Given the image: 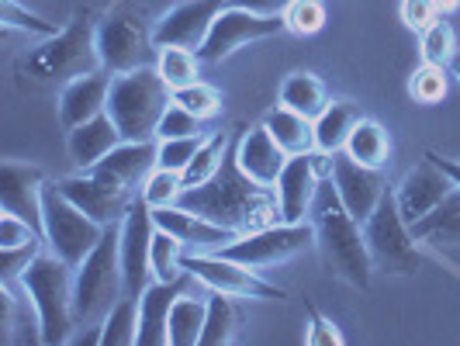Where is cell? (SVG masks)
Segmentation results:
<instances>
[{
    "instance_id": "603a6c76",
    "label": "cell",
    "mask_w": 460,
    "mask_h": 346,
    "mask_svg": "<svg viewBox=\"0 0 460 346\" xmlns=\"http://www.w3.org/2000/svg\"><path fill=\"white\" fill-rule=\"evenodd\" d=\"M235 163L243 166V173H250L260 184H277L284 163H288V153L277 146V138L270 136V129L260 121V125H250L243 129V136L235 142Z\"/></svg>"
},
{
    "instance_id": "816d5d0a",
    "label": "cell",
    "mask_w": 460,
    "mask_h": 346,
    "mask_svg": "<svg viewBox=\"0 0 460 346\" xmlns=\"http://www.w3.org/2000/svg\"><path fill=\"white\" fill-rule=\"evenodd\" d=\"M454 76L460 80V52H457V59H454Z\"/></svg>"
},
{
    "instance_id": "f1b7e54d",
    "label": "cell",
    "mask_w": 460,
    "mask_h": 346,
    "mask_svg": "<svg viewBox=\"0 0 460 346\" xmlns=\"http://www.w3.org/2000/svg\"><path fill=\"white\" fill-rule=\"evenodd\" d=\"M280 104L315 121L329 108V91H325V84L315 73H291L280 84Z\"/></svg>"
},
{
    "instance_id": "7a4b0ae2",
    "label": "cell",
    "mask_w": 460,
    "mask_h": 346,
    "mask_svg": "<svg viewBox=\"0 0 460 346\" xmlns=\"http://www.w3.org/2000/svg\"><path fill=\"white\" fill-rule=\"evenodd\" d=\"M308 222L315 226V250L323 253L325 267L336 277H343L346 284L367 291L374 260H370L367 239H364V226L346 211L336 187H332V177H325L319 184Z\"/></svg>"
},
{
    "instance_id": "484cf974",
    "label": "cell",
    "mask_w": 460,
    "mask_h": 346,
    "mask_svg": "<svg viewBox=\"0 0 460 346\" xmlns=\"http://www.w3.org/2000/svg\"><path fill=\"white\" fill-rule=\"evenodd\" d=\"M419 243L429 246H460V187H454L429 215L409 226Z\"/></svg>"
},
{
    "instance_id": "f6af8a7d",
    "label": "cell",
    "mask_w": 460,
    "mask_h": 346,
    "mask_svg": "<svg viewBox=\"0 0 460 346\" xmlns=\"http://www.w3.org/2000/svg\"><path fill=\"white\" fill-rule=\"evenodd\" d=\"M42 246H46V239L28 243V246H14V250H0V280H7V284L22 280V274L28 271V263L42 253Z\"/></svg>"
},
{
    "instance_id": "4316f807",
    "label": "cell",
    "mask_w": 460,
    "mask_h": 346,
    "mask_svg": "<svg viewBox=\"0 0 460 346\" xmlns=\"http://www.w3.org/2000/svg\"><path fill=\"white\" fill-rule=\"evenodd\" d=\"M263 125L270 129V136L277 138V146L288 156H301V153H312L315 149V121L298 115V111H291V108H284V104L270 108L263 115Z\"/></svg>"
},
{
    "instance_id": "f546056e",
    "label": "cell",
    "mask_w": 460,
    "mask_h": 346,
    "mask_svg": "<svg viewBox=\"0 0 460 346\" xmlns=\"http://www.w3.org/2000/svg\"><path fill=\"white\" fill-rule=\"evenodd\" d=\"M346 156H353L357 163H364V166H385L388 156H392V138L385 132V125L381 121H374V118H360L357 121V129L349 132L346 138Z\"/></svg>"
},
{
    "instance_id": "44dd1931",
    "label": "cell",
    "mask_w": 460,
    "mask_h": 346,
    "mask_svg": "<svg viewBox=\"0 0 460 346\" xmlns=\"http://www.w3.org/2000/svg\"><path fill=\"white\" fill-rule=\"evenodd\" d=\"M111 73L108 69H91L76 80H69L66 87H59V121L63 129H76L93 115L108 111V97H111Z\"/></svg>"
},
{
    "instance_id": "6da1fadb",
    "label": "cell",
    "mask_w": 460,
    "mask_h": 346,
    "mask_svg": "<svg viewBox=\"0 0 460 346\" xmlns=\"http://www.w3.org/2000/svg\"><path fill=\"white\" fill-rule=\"evenodd\" d=\"M177 205L190 208L198 215H205L211 222L226 226L235 235L243 232L277 226L280 218V201L270 184H260L250 173H243V166L235 163V153L226 156L222 170L201 187H187Z\"/></svg>"
},
{
    "instance_id": "7402d4cb",
    "label": "cell",
    "mask_w": 460,
    "mask_h": 346,
    "mask_svg": "<svg viewBox=\"0 0 460 346\" xmlns=\"http://www.w3.org/2000/svg\"><path fill=\"white\" fill-rule=\"evenodd\" d=\"M156 156H160V142L156 138H121L104 160L91 166V173H101V177H108L115 184H125L136 191L156 170Z\"/></svg>"
},
{
    "instance_id": "7dc6e473",
    "label": "cell",
    "mask_w": 460,
    "mask_h": 346,
    "mask_svg": "<svg viewBox=\"0 0 460 346\" xmlns=\"http://www.w3.org/2000/svg\"><path fill=\"white\" fill-rule=\"evenodd\" d=\"M443 14H439L437 0H402V22L409 31H426L429 24H437Z\"/></svg>"
},
{
    "instance_id": "7bdbcfd3",
    "label": "cell",
    "mask_w": 460,
    "mask_h": 346,
    "mask_svg": "<svg viewBox=\"0 0 460 346\" xmlns=\"http://www.w3.org/2000/svg\"><path fill=\"white\" fill-rule=\"evenodd\" d=\"M160 142V156H156V166L163 170H177L184 173L187 163L194 160L198 146L205 142V136H184V138H156Z\"/></svg>"
},
{
    "instance_id": "836d02e7",
    "label": "cell",
    "mask_w": 460,
    "mask_h": 346,
    "mask_svg": "<svg viewBox=\"0 0 460 346\" xmlns=\"http://www.w3.org/2000/svg\"><path fill=\"white\" fill-rule=\"evenodd\" d=\"M229 132H215V136H205V142L198 146V153H194V160L187 163L184 170V191L187 187H201L208 184L218 170H222V163L229 156Z\"/></svg>"
},
{
    "instance_id": "ab89813d",
    "label": "cell",
    "mask_w": 460,
    "mask_h": 346,
    "mask_svg": "<svg viewBox=\"0 0 460 346\" xmlns=\"http://www.w3.org/2000/svg\"><path fill=\"white\" fill-rule=\"evenodd\" d=\"M173 101H177L181 108H187L194 118H201V121H211L215 115H222V93L215 91L211 84H205V80L173 91Z\"/></svg>"
},
{
    "instance_id": "c3c4849f",
    "label": "cell",
    "mask_w": 460,
    "mask_h": 346,
    "mask_svg": "<svg viewBox=\"0 0 460 346\" xmlns=\"http://www.w3.org/2000/svg\"><path fill=\"white\" fill-rule=\"evenodd\" d=\"M235 7H250V11H260V14H284L288 4L295 0H232Z\"/></svg>"
},
{
    "instance_id": "d6a6232c",
    "label": "cell",
    "mask_w": 460,
    "mask_h": 346,
    "mask_svg": "<svg viewBox=\"0 0 460 346\" xmlns=\"http://www.w3.org/2000/svg\"><path fill=\"white\" fill-rule=\"evenodd\" d=\"M101 346H138V295H121L101 319Z\"/></svg>"
},
{
    "instance_id": "7c38bea8",
    "label": "cell",
    "mask_w": 460,
    "mask_h": 346,
    "mask_svg": "<svg viewBox=\"0 0 460 346\" xmlns=\"http://www.w3.org/2000/svg\"><path fill=\"white\" fill-rule=\"evenodd\" d=\"M97 56L101 67L118 76L142 67H156L160 49L153 42V31H146L136 18L108 14L104 22H97Z\"/></svg>"
},
{
    "instance_id": "b9f144b4",
    "label": "cell",
    "mask_w": 460,
    "mask_h": 346,
    "mask_svg": "<svg viewBox=\"0 0 460 346\" xmlns=\"http://www.w3.org/2000/svg\"><path fill=\"white\" fill-rule=\"evenodd\" d=\"M409 93H412L419 104H439L447 97V67H433V63H422L409 80Z\"/></svg>"
},
{
    "instance_id": "60d3db41",
    "label": "cell",
    "mask_w": 460,
    "mask_h": 346,
    "mask_svg": "<svg viewBox=\"0 0 460 346\" xmlns=\"http://www.w3.org/2000/svg\"><path fill=\"white\" fill-rule=\"evenodd\" d=\"M284 24H288V31L291 35H319L325 24V4L323 0H295V4H288V11H284Z\"/></svg>"
},
{
    "instance_id": "52a82bcc",
    "label": "cell",
    "mask_w": 460,
    "mask_h": 346,
    "mask_svg": "<svg viewBox=\"0 0 460 346\" xmlns=\"http://www.w3.org/2000/svg\"><path fill=\"white\" fill-rule=\"evenodd\" d=\"M364 239H367L374 271H385L388 277H409L422 263L419 239L412 235L409 222L402 218V208H398L392 187L385 191L381 205L374 208V215L364 222Z\"/></svg>"
},
{
    "instance_id": "277c9868",
    "label": "cell",
    "mask_w": 460,
    "mask_h": 346,
    "mask_svg": "<svg viewBox=\"0 0 460 346\" xmlns=\"http://www.w3.org/2000/svg\"><path fill=\"white\" fill-rule=\"evenodd\" d=\"M22 69L46 87H66L69 80H76L91 69H104L101 56H97V24H93L91 11L87 7L76 11L73 22L66 28H59V35H52L39 49H31L24 56Z\"/></svg>"
},
{
    "instance_id": "5bb4252c",
    "label": "cell",
    "mask_w": 460,
    "mask_h": 346,
    "mask_svg": "<svg viewBox=\"0 0 460 346\" xmlns=\"http://www.w3.org/2000/svg\"><path fill=\"white\" fill-rule=\"evenodd\" d=\"M153 205L136 194L132 208L121 218V274H125V295H142L153 284Z\"/></svg>"
},
{
    "instance_id": "30bf717a",
    "label": "cell",
    "mask_w": 460,
    "mask_h": 346,
    "mask_svg": "<svg viewBox=\"0 0 460 346\" xmlns=\"http://www.w3.org/2000/svg\"><path fill=\"white\" fill-rule=\"evenodd\" d=\"M280 31H288L284 24V14H260V11H250V7H226L211 31L205 35V42L198 46V59L205 67H215L222 59H229L235 49L250 46V42H260V39H274Z\"/></svg>"
},
{
    "instance_id": "f35d334b",
    "label": "cell",
    "mask_w": 460,
    "mask_h": 346,
    "mask_svg": "<svg viewBox=\"0 0 460 346\" xmlns=\"http://www.w3.org/2000/svg\"><path fill=\"white\" fill-rule=\"evenodd\" d=\"M138 194H142V198H146L153 208L177 205V201H181V194H184V173L156 166V170L146 177V184H142V191H138Z\"/></svg>"
},
{
    "instance_id": "ee69618b",
    "label": "cell",
    "mask_w": 460,
    "mask_h": 346,
    "mask_svg": "<svg viewBox=\"0 0 460 346\" xmlns=\"http://www.w3.org/2000/svg\"><path fill=\"white\" fill-rule=\"evenodd\" d=\"M201 118H194L187 108H181L177 101H170V108L163 111L160 129H156V138H184V136H205L201 132Z\"/></svg>"
},
{
    "instance_id": "bcb514c9",
    "label": "cell",
    "mask_w": 460,
    "mask_h": 346,
    "mask_svg": "<svg viewBox=\"0 0 460 346\" xmlns=\"http://www.w3.org/2000/svg\"><path fill=\"white\" fill-rule=\"evenodd\" d=\"M305 343L308 346H343V333L332 319H325L315 305H308V329H305Z\"/></svg>"
},
{
    "instance_id": "ffe728a7",
    "label": "cell",
    "mask_w": 460,
    "mask_h": 346,
    "mask_svg": "<svg viewBox=\"0 0 460 346\" xmlns=\"http://www.w3.org/2000/svg\"><path fill=\"white\" fill-rule=\"evenodd\" d=\"M450 191H454V181L433 160H422L402 177V184L394 187V198H398V208H402V218L412 226L422 215H429Z\"/></svg>"
},
{
    "instance_id": "9a60e30c",
    "label": "cell",
    "mask_w": 460,
    "mask_h": 346,
    "mask_svg": "<svg viewBox=\"0 0 460 346\" xmlns=\"http://www.w3.org/2000/svg\"><path fill=\"white\" fill-rule=\"evenodd\" d=\"M59 191L66 194L76 208H84L93 222L101 226H121L125 211L136 201V191L125 184H115L101 173H91V170H76L63 181H56Z\"/></svg>"
},
{
    "instance_id": "4fadbf2b",
    "label": "cell",
    "mask_w": 460,
    "mask_h": 346,
    "mask_svg": "<svg viewBox=\"0 0 460 346\" xmlns=\"http://www.w3.org/2000/svg\"><path fill=\"white\" fill-rule=\"evenodd\" d=\"M332 160H336V153H323V149L288 156L274 184L284 222H308V211H312V201L319 194V184L325 177H332Z\"/></svg>"
},
{
    "instance_id": "8d00e7d4",
    "label": "cell",
    "mask_w": 460,
    "mask_h": 346,
    "mask_svg": "<svg viewBox=\"0 0 460 346\" xmlns=\"http://www.w3.org/2000/svg\"><path fill=\"white\" fill-rule=\"evenodd\" d=\"M184 246L177 235L156 229L153 235V280H181L184 271Z\"/></svg>"
},
{
    "instance_id": "83f0119b",
    "label": "cell",
    "mask_w": 460,
    "mask_h": 346,
    "mask_svg": "<svg viewBox=\"0 0 460 346\" xmlns=\"http://www.w3.org/2000/svg\"><path fill=\"white\" fill-rule=\"evenodd\" d=\"M360 118L364 115L349 101H329V108L315 118V149H323V153H343L346 138L357 129Z\"/></svg>"
},
{
    "instance_id": "e0dca14e",
    "label": "cell",
    "mask_w": 460,
    "mask_h": 346,
    "mask_svg": "<svg viewBox=\"0 0 460 346\" xmlns=\"http://www.w3.org/2000/svg\"><path fill=\"white\" fill-rule=\"evenodd\" d=\"M332 187H336V194L346 205V211L360 226L374 215V208L381 205V198L388 191L377 166H364V163H357L346 153H336V160H332Z\"/></svg>"
},
{
    "instance_id": "ba28073f",
    "label": "cell",
    "mask_w": 460,
    "mask_h": 346,
    "mask_svg": "<svg viewBox=\"0 0 460 346\" xmlns=\"http://www.w3.org/2000/svg\"><path fill=\"white\" fill-rule=\"evenodd\" d=\"M108 226L93 222L84 208H76L56 181H46L42 187V235L52 253H59L66 263L80 267L84 256L101 243Z\"/></svg>"
},
{
    "instance_id": "d4e9b609",
    "label": "cell",
    "mask_w": 460,
    "mask_h": 346,
    "mask_svg": "<svg viewBox=\"0 0 460 346\" xmlns=\"http://www.w3.org/2000/svg\"><path fill=\"white\" fill-rule=\"evenodd\" d=\"M121 138L125 136H121V129L115 125V118L108 115V111H101L91 121L69 129V138H66L69 160L76 163V170H91V166H97V163L115 149Z\"/></svg>"
},
{
    "instance_id": "4dcf8cb0",
    "label": "cell",
    "mask_w": 460,
    "mask_h": 346,
    "mask_svg": "<svg viewBox=\"0 0 460 346\" xmlns=\"http://www.w3.org/2000/svg\"><path fill=\"white\" fill-rule=\"evenodd\" d=\"M208 301L194 295H177L170 308V346H201Z\"/></svg>"
},
{
    "instance_id": "8fae6325",
    "label": "cell",
    "mask_w": 460,
    "mask_h": 346,
    "mask_svg": "<svg viewBox=\"0 0 460 346\" xmlns=\"http://www.w3.org/2000/svg\"><path fill=\"white\" fill-rule=\"evenodd\" d=\"M184 271L194 280H201L208 291H222L232 298H256V301H284L288 291L267 284L253 274V267L229 260L222 253H184Z\"/></svg>"
},
{
    "instance_id": "d6986e66",
    "label": "cell",
    "mask_w": 460,
    "mask_h": 346,
    "mask_svg": "<svg viewBox=\"0 0 460 346\" xmlns=\"http://www.w3.org/2000/svg\"><path fill=\"white\" fill-rule=\"evenodd\" d=\"M46 170L31 163L7 160L0 166V211H11L35 229H42V187H46Z\"/></svg>"
},
{
    "instance_id": "d590c367",
    "label": "cell",
    "mask_w": 460,
    "mask_h": 346,
    "mask_svg": "<svg viewBox=\"0 0 460 346\" xmlns=\"http://www.w3.org/2000/svg\"><path fill=\"white\" fill-rule=\"evenodd\" d=\"M422 42V63H433V67H454V59H457V31H454V24L447 22V18H439L437 24H429L422 35H419Z\"/></svg>"
},
{
    "instance_id": "cb8c5ba5",
    "label": "cell",
    "mask_w": 460,
    "mask_h": 346,
    "mask_svg": "<svg viewBox=\"0 0 460 346\" xmlns=\"http://www.w3.org/2000/svg\"><path fill=\"white\" fill-rule=\"evenodd\" d=\"M181 295V280H153L138 295V346L170 343V308Z\"/></svg>"
},
{
    "instance_id": "5b68a950",
    "label": "cell",
    "mask_w": 460,
    "mask_h": 346,
    "mask_svg": "<svg viewBox=\"0 0 460 346\" xmlns=\"http://www.w3.org/2000/svg\"><path fill=\"white\" fill-rule=\"evenodd\" d=\"M121 295H125L121 226H108L104 235H101V243L73 271V305H76L80 325L93 323V319H104Z\"/></svg>"
},
{
    "instance_id": "2e32d148",
    "label": "cell",
    "mask_w": 460,
    "mask_h": 346,
    "mask_svg": "<svg viewBox=\"0 0 460 346\" xmlns=\"http://www.w3.org/2000/svg\"><path fill=\"white\" fill-rule=\"evenodd\" d=\"M226 7H232V0H181L156 22L153 42H156V49L181 46L198 52V46L205 42V35L211 31L215 18Z\"/></svg>"
},
{
    "instance_id": "8992f818",
    "label": "cell",
    "mask_w": 460,
    "mask_h": 346,
    "mask_svg": "<svg viewBox=\"0 0 460 346\" xmlns=\"http://www.w3.org/2000/svg\"><path fill=\"white\" fill-rule=\"evenodd\" d=\"M173 91L166 87L156 67H142L132 73H118L111 80L108 115L115 118L125 138H156L163 111L170 108Z\"/></svg>"
},
{
    "instance_id": "e575fe53",
    "label": "cell",
    "mask_w": 460,
    "mask_h": 346,
    "mask_svg": "<svg viewBox=\"0 0 460 346\" xmlns=\"http://www.w3.org/2000/svg\"><path fill=\"white\" fill-rule=\"evenodd\" d=\"M156 69H160V76L166 80L170 91H181V87H190V84L201 80V59H198L194 49H181V46L160 49Z\"/></svg>"
},
{
    "instance_id": "9c48e42d",
    "label": "cell",
    "mask_w": 460,
    "mask_h": 346,
    "mask_svg": "<svg viewBox=\"0 0 460 346\" xmlns=\"http://www.w3.org/2000/svg\"><path fill=\"white\" fill-rule=\"evenodd\" d=\"M312 246H315V226L312 222H277V226H263V229L235 235L232 243H226L215 253L239 260V263L256 271V267L284 263V260L305 253Z\"/></svg>"
},
{
    "instance_id": "1f68e13d",
    "label": "cell",
    "mask_w": 460,
    "mask_h": 346,
    "mask_svg": "<svg viewBox=\"0 0 460 346\" xmlns=\"http://www.w3.org/2000/svg\"><path fill=\"white\" fill-rule=\"evenodd\" d=\"M239 325H243V315H239V305L232 295H222V291H211L208 298V319H205V333H201V346H226L239 336Z\"/></svg>"
},
{
    "instance_id": "681fc988",
    "label": "cell",
    "mask_w": 460,
    "mask_h": 346,
    "mask_svg": "<svg viewBox=\"0 0 460 346\" xmlns=\"http://www.w3.org/2000/svg\"><path fill=\"white\" fill-rule=\"evenodd\" d=\"M426 160L437 163L439 170H443V173L454 181V187H460V163L457 160H447V156H439V153H426Z\"/></svg>"
},
{
    "instance_id": "74e56055",
    "label": "cell",
    "mask_w": 460,
    "mask_h": 346,
    "mask_svg": "<svg viewBox=\"0 0 460 346\" xmlns=\"http://www.w3.org/2000/svg\"><path fill=\"white\" fill-rule=\"evenodd\" d=\"M0 24H4L7 31H24V35H35V39H52V35H59L56 22H46L42 14L22 7L18 0H0Z\"/></svg>"
},
{
    "instance_id": "f907efd6",
    "label": "cell",
    "mask_w": 460,
    "mask_h": 346,
    "mask_svg": "<svg viewBox=\"0 0 460 346\" xmlns=\"http://www.w3.org/2000/svg\"><path fill=\"white\" fill-rule=\"evenodd\" d=\"M437 7H439V14H443V18H450V14L460 7V0H437Z\"/></svg>"
},
{
    "instance_id": "3957f363",
    "label": "cell",
    "mask_w": 460,
    "mask_h": 346,
    "mask_svg": "<svg viewBox=\"0 0 460 346\" xmlns=\"http://www.w3.org/2000/svg\"><path fill=\"white\" fill-rule=\"evenodd\" d=\"M73 271L76 267L66 263L59 253L42 250L18 280L24 298L35 308V325H39L42 346L73 343V329L80 325L76 305H73Z\"/></svg>"
},
{
    "instance_id": "ac0fdd59",
    "label": "cell",
    "mask_w": 460,
    "mask_h": 346,
    "mask_svg": "<svg viewBox=\"0 0 460 346\" xmlns=\"http://www.w3.org/2000/svg\"><path fill=\"white\" fill-rule=\"evenodd\" d=\"M153 222H156V229L177 235L187 253H215V250H222L226 243L235 239L232 229L211 222V218H205V215H198V211H190L184 205L153 208Z\"/></svg>"
}]
</instances>
